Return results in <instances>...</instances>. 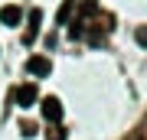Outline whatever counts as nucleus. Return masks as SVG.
Instances as JSON below:
<instances>
[{
    "label": "nucleus",
    "mask_w": 147,
    "mask_h": 140,
    "mask_svg": "<svg viewBox=\"0 0 147 140\" xmlns=\"http://www.w3.org/2000/svg\"><path fill=\"white\" fill-rule=\"evenodd\" d=\"M36 98H39V91H36V85H33V82H26V85H20V88H16V104H20L23 111L33 108Z\"/></svg>",
    "instance_id": "1"
},
{
    "label": "nucleus",
    "mask_w": 147,
    "mask_h": 140,
    "mask_svg": "<svg viewBox=\"0 0 147 140\" xmlns=\"http://www.w3.org/2000/svg\"><path fill=\"white\" fill-rule=\"evenodd\" d=\"M42 117L49 124H59L62 121V101L59 98H42Z\"/></svg>",
    "instance_id": "2"
},
{
    "label": "nucleus",
    "mask_w": 147,
    "mask_h": 140,
    "mask_svg": "<svg viewBox=\"0 0 147 140\" xmlns=\"http://www.w3.org/2000/svg\"><path fill=\"white\" fill-rule=\"evenodd\" d=\"M26 72H30V75H36V78H46L49 72H53V62H49L46 56H33L30 62H26Z\"/></svg>",
    "instance_id": "3"
},
{
    "label": "nucleus",
    "mask_w": 147,
    "mask_h": 140,
    "mask_svg": "<svg viewBox=\"0 0 147 140\" xmlns=\"http://www.w3.org/2000/svg\"><path fill=\"white\" fill-rule=\"evenodd\" d=\"M20 20H23V10H20V7H13V3L0 7V23H3V26H20Z\"/></svg>",
    "instance_id": "4"
},
{
    "label": "nucleus",
    "mask_w": 147,
    "mask_h": 140,
    "mask_svg": "<svg viewBox=\"0 0 147 140\" xmlns=\"http://www.w3.org/2000/svg\"><path fill=\"white\" fill-rule=\"evenodd\" d=\"M39 23H42V10H30V33H26V39H33L39 33Z\"/></svg>",
    "instance_id": "5"
},
{
    "label": "nucleus",
    "mask_w": 147,
    "mask_h": 140,
    "mask_svg": "<svg viewBox=\"0 0 147 140\" xmlns=\"http://www.w3.org/2000/svg\"><path fill=\"white\" fill-rule=\"evenodd\" d=\"M69 13H72V0H65V3L59 7V16H56V20H59V23H65V20H69Z\"/></svg>",
    "instance_id": "6"
},
{
    "label": "nucleus",
    "mask_w": 147,
    "mask_h": 140,
    "mask_svg": "<svg viewBox=\"0 0 147 140\" xmlns=\"http://www.w3.org/2000/svg\"><path fill=\"white\" fill-rule=\"evenodd\" d=\"M134 36H137V42H141V46H147V26H141V29H137Z\"/></svg>",
    "instance_id": "7"
}]
</instances>
